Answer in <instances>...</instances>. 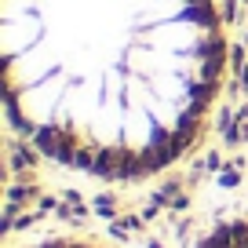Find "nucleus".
<instances>
[{
  "mask_svg": "<svg viewBox=\"0 0 248 248\" xmlns=\"http://www.w3.org/2000/svg\"><path fill=\"white\" fill-rule=\"evenodd\" d=\"M11 128L99 179H146L197 146L223 88L216 0H0Z\"/></svg>",
  "mask_w": 248,
  "mask_h": 248,
  "instance_id": "f257e3e1",
  "label": "nucleus"
},
{
  "mask_svg": "<svg viewBox=\"0 0 248 248\" xmlns=\"http://www.w3.org/2000/svg\"><path fill=\"white\" fill-rule=\"evenodd\" d=\"M197 248H248V219H230L216 226Z\"/></svg>",
  "mask_w": 248,
  "mask_h": 248,
  "instance_id": "f03ea898",
  "label": "nucleus"
},
{
  "mask_svg": "<svg viewBox=\"0 0 248 248\" xmlns=\"http://www.w3.org/2000/svg\"><path fill=\"white\" fill-rule=\"evenodd\" d=\"M22 248H102L92 241H37V245H22Z\"/></svg>",
  "mask_w": 248,
  "mask_h": 248,
  "instance_id": "7ed1b4c3",
  "label": "nucleus"
}]
</instances>
